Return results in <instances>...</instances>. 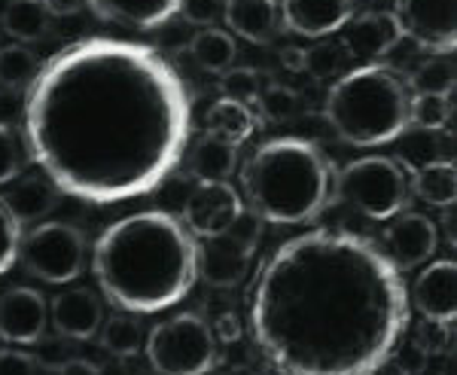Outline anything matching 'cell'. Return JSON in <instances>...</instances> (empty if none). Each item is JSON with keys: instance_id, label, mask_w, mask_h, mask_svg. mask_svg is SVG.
<instances>
[{"instance_id": "obj_1", "label": "cell", "mask_w": 457, "mask_h": 375, "mask_svg": "<svg viewBox=\"0 0 457 375\" xmlns=\"http://www.w3.org/2000/svg\"><path fill=\"white\" fill-rule=\"evenodd\" d=\"M193 138V95L159 49L88 37L40 64L25 144L58 193L92 204L150 196Z\"/></svg>"}, {"instance_id": "obj_2", "label": "cell", "mask_w": 457, "mask_h": 375, "mask_svg": "<svg viewBox=\"0 0 457 375\" xmlns=\"http://www.w3.org/2000/svg\"><path fill=\"white\" fill-rule=\"evenodd\" d=\"M409 318L403 271L348 229L290 238L250 293L253 342L284 375H370L394 357Z\"/></svg>"}, {"instance_id": "obj_3", "label": "cell", "mask_w": 457, "mask_h": 375, "mask_svg": "<svg viewBox=\"0 0 457 375\" xmlns=\"http://www.w3.org/2000/svg\"><path fill=\"white\" fill-rule=\"evenodd\" d=\"M92 271L120 312H165L198 281V238L168 211L129 214L98 235Z\"/></svg>"}, {"instance_id": "obj_4", "label": "cell", "mask_w": 457, "mask_h": 375, "mask_svg": "<svg viewBox=\"0 0 457 375\" xmlns=\"http://www.w3.org/2000/svg\"><path fill=\"white\" fill-rule=\"evenodd\" d=\"M247 211L262 223L299 226L336 202V168L305 138H271L241 168Z\"/></svg>"}, {"instance_id": "obj_5", "label": "cell", "mask_w": 457, "mask_h": 375, "mask_svg": "<svg viewBox=\"0 0 457 375\" xmlns=\"http://www.w3.org/2000/svg\"><path fill=\"white\" fill-rule=\"evenodd\" d=\"M409 83L385 62H363L333 83L323 116L351 146H385L409 131Z\"/></svg>"}, {"instance_id": "obj_6", "label": "cell", "mask_w": 457, "mask_h": 375, "mask_svg": "<svg viewBox=\"0 0 457 375\" xmlns=\"http://www.w3.org/2000/svg\"><path fill=\"white\" fill-rule=\"evenodd\" d=\"M336 198L370 220H394L409 211L411 168L394 156H363L336 171Z\"/></svg>"}, {"instance_id": "obj_7", "label": "cell", "mask_w": 457, "mask_h": 375, "mask_svg": "<svg viewBox=\"0 0 457 375\" xmlns=\"http://www.w3.org/2000/svg\"><path fill=\"white\" fill-rule=\"evenodd\" d=\"M144 351L159 375H208L220 360L213 327L193 312L156 323L144 339Z\"/></svg>"}, {"instance_id": "obj_8", "label": "cell", "mask_w": 457, "mask_h": 375, "mask_svg": "<svg viewBox=\"0 0 457 375\" xmlns=\"http://www.w3.org/2000/svg\"><path fill=\"white\" fill-rule=\"evenodd\" d=\"M19 260L43 284H71L86 269V238L71 223L46 220L21 235Z\"/></svg>"}, {"instance_id": "obj_9", "label": "cell", "mask_w": 457, "mask_h": 375, "mask_svg": "<svg viewBox=\"0 0 457 375\" xmlns=\"http://www.w3.org/2000/svg\"><path fill=\"white\" fill-rule=\"evenodd\" d=\"M262 238V220L253 211H241V217L226 232L198 241V278L211 287H235L245 281L253 254Z\"/></svg>"}, {"instance_id": "obj_10", "label": "cell", "mask_w": 457, "mask_h": 375, "mask_svg": "<svg viewBox=\"0 0 457 375\" xmlns=\"http://www.w3.org/2000/svg\"><path fill=\"white\" fill-rule=\"evenodd\" d=\"M390 12H394L403 40H411L430 55L454 53V0H394Z\"/></svg>"}, {"instance_id": "obj_11", "label": "cell", "mask_w": 457, "mask_h": 375, "mask_svg": "<svg viewBox=\"0 0 457 375\" xmlns=\"http://www.w3.org/2000/svg\"><path fill=\"white\" fill-rule=\"evenodd\" d=\"M245 211L238 189L226 180H202L189 196L183 198V226L195 238H211V235L226 232Z\"/></svg>"}, {"instance_id": "obj_12", "label": "cell", "mask_w": 457, "mask_h": 375, "mask_svg": "<svg viewBox=\"0 0 457 375\" xmlns=\"http://www.w3.org/2000/svg\"><path fill=\"white\" fill-rule=\"evenodd\" d=\"M439 247V226L430 217L403 211L390 220L385 232V256L400 271L418 269L421 262H430V256Z\"/></svg>"}, {"instance_id": "obj_13", "label": "cell", "mask_w": 457, "mask_h": 375, "mask_svg": "<svg viewBox=\"0 0 457 375\" xmlns=\"http://www.w3.org/2000/svg\"><path fill=\"white\" fill-rule=\"evenodd\" d=\"M49 303L34 287L0 293V339L6 345H34L46 333Z\"/></svg>"}, {"instance_id": "obj_14", "label": "cell", "mask_w": 457, "mask_h": 375, "mask_svg": "<svg viewBox=\"0 0 457 375\" xmlns=\"http://www.w3.org/2000/svg\"><path fill=\"white\" fill-rule=\"evenodd\" d=\"M49 321L64 339L88 342L98 336L101 321H104V305H101L98 293L88 287H64L49 303Z\"/></svg>"}, {"instance_id": "obj_15", "label": "cell", "mask_w": 457, "mask_h": 375, "mask_svg": "<svg viewBox=\"0 0 457 375\" xmlns=\"http://www.w3.org/2000/svg\"><path fill=\"white\" fill-rule=\"evenodd\" d=\"M454 287H457L454 260H436L418 271L415 284L409 290V305H415L424 321L454 327V314H457Z\"/></svg>"}, {"instance_id": "obj_16", "label": "cell", "mask_w": 457, "mask_h": 375, "mask_svg": "<svg viewBox=\"0 0 457 375\" xmlns=\"http://www.w3.org/2000/svg\"><path fill=\"white\" fill-rule=\"evenodd\" d=\"M351 16L353 0H281V25L308 40L338 34Z\"/></svg>"}, {"instance_id": "obj_17", "label": "cell", "mask_w": 457, "mask_h": 375, "mask_svg": "<svg viewBox=\"0 0 457 375\" xmlns=\"http://www.w3.org/2000/svg\"><path fill=\"white\" fill-rule=\"evenodd\" d=\"M342 31H345V46L351 49V55L366 58V62H381V55H387L403 40L390 10H370L357 19L351 16Z\"/></svg>"}, {"instance_id": "obj_18", "label": "cell", "mask_w": 457, "mask_h": 375, "mask_svg": "<svg viewBox=\"0 0 457 375\" xmlns=\"http://www.w3.org/2000/svg\"><path fill=\"white\" fill-rule=\"evenodd\" d=\"M86 6L101 21H113L135 31H153L177 16L180 0H86Z\"/></svg>"}, {"instance_id": "obj_19", "label": "cell", "mask_w": 457, "mask_h": 375, "mask_svg": "<svg viewBox=\"0 0 457 375\" xmlns=\"http://www.w3.org/2000/svg\"><path fill=\"white\" fill-rule=\"evenodd\" d=\"M223 21L228 31L247 43H269L281 31V4L278 0H226Z\"/></svg>"}, {"instance_id": "obj_20", "label": "cell", "mask_w": 457, "mask_h": 375, "mask_svg": "<svg viewBox=\"0 0 457 375\" xmlns=\"http://www.w3.org/2000/svg\"><path fill=\"white\" fill-rule=\"evenodd\" d=\"M6 193H4V202L12 214L19 217V223H34V220H43L49 211L55 208L58 202V187L46 174H19L12 183H6Z\"/></svg>"}, {"instance_id": "obj_21", "label": "cell", "mask_w": 457, "mask_h": 375, "mask_svg": "<svg viewBox=\"0 0 457 375\" xmlns=\"http://www.w3.org/2000/svg\"><path fill=\"white\" fill-rule=\"evenodd\" d=\"M238 165V146L220 135L204 131V138H198L189 153V174L202 180H226Z\"/></svg>"}, {"instance_id": "obj_22", "label": "cell", "mask_w": 457, "mask_h": 375, "mask_svg": "<svg viewBox=\"0 0 457 375\" xmlns=\"http://www.w3.org/2000/svg\"><path fill=\"white\" fill-rule=\"evenodd\" d=\"M411 193L433 208H452L457 196V174L452 159H436L411 168Z\"/></svg>"}, {"instance_id": "obj_23", "label": "cell", "mask_w": 457, "mask_h": 375, "mask_svg": "<svg viewBox=\"0 0 457 375\" xmlns=\"http://www.w3.org/2000/svg\"><path fill=\"white\" fill-rule=\"evenodd\" d=\"M49 16L43 0H6L0 12V28L19 43H34L49 31Z\"/></svg>"}, {"instance_id": "obj_24", "label": "cell", "mask_w": 457, "mask_h": 375, "mask_svg": "<svg viewBox=\"0 0 457 375\" xmlns=\"http://www.w3.org/2000/svg\"><path fill=\"white\" fill-rule=\"evenodd\" d=\"M189 55L202 71L226 73L235 64L238 46H235V37L223 28H198V34L189 40Z\"/></svg>"}, {"instance_id": "obj_25", "label": "cell", "mask_w": 457, "mask_h": 375, "mask_svg": "<svg viewBox=\"0 0 457 375\" xmlns=\"http://www.w3.org/2000/svg\"><path fill=\"white\" fill-rule=\"evenodd\" d=\"M253 129H256L253 110L247 104H238V101H228V98L213 101L208 116H204V131L226 138V141H232L235 146L245 144L247 138L253 135Z\"/></svg>"}, {"instance_id": "obj_26", "label": "cell", "mask_w": 457, "mask_h": 375, "mask_svg": "<svg viewBox=\"0 0 457 375\" xmlns=\"http://www.w3.org/2000/svg\"><path fill=\"white\" fill-rule=\"evenodd\" d=\"M101 348L110 351L113 357H135L144 351V329L137 323V314H113L101 321L98 329Z\"/></svg>"}, {"instance_id": "obj_27", "label": "cell", "mask_w": 457, "mask_h": 375, "mask_svg": "<svg viewBox=\"0 0 457 375\" xmlns=\"http://www.w3.org/2000/svg\"><path fill=\"white\" fill-rule=\"evenodd\" d=\"M351 62V49L333 37H320L305 49V73H312L314 79H338L342 73H348Z\"/></svg>"}, {"instance_id": "obj_28", "label": "cell", "mask_w": 457, "mask_h": 375, "mask_svg": "<svg viewBox=\"0 0 457 375\" xmlns=\"http://www.w3.org/2000/svg\"><path fill=\"white\" fill-rule=\"evenodd\" d=\"M405 83H409L411 95H442V98H452V92H454V58L452 55L424 58Z\"/></svg>"}, {"instance_id": "obj_29", "label": "cell", "mask_w": 457, "mask_h": 375, "mask_svg": "<svg viewBox=\"0 0 457 375\" xmlns=\"http://www.w3.org/2000/svg\"><path fill=\"white\" fill-rule=\"evenodd\" d=\"M37 73H40V58L25 43L0 46V86H6V89H28Z\"/></svg>"}, {"instance_id": "obj_30", "label": "cell", "mask_w": 457, "mask_h": 375, "mask_svg": "<svg viewBox=\"0 0 457 375\" xmlns=\"http://www.w3.org/2000/svg\"><path fill=\"white\" fill-rule=\"evenodd\" d=\"M452 120V98L442 95H411L409 131H442Z\"/></svg>"}, {"instance_id": "obj_31", "label": "cell", "mask_w": 457, "mask_h": 375, "mask_svg": "<svg viewBox=\"0 0 457 375\" xmlns=\"http://www.w3.org/2000/svg\"><path fill=\"white\" fill-rule=\"evenodd\" d=\"M256 110H260L269 122H287V120H296V113L302 110V98L290 86L269 83L260 92V98H256Z\"/></svg>"}, {"instance_id": "obj_32", "label": "cell", "mask_w": 457, "mask_h": 375, "mask_svg": "<svg viewBox=\"0 0 457 375\" xmlns=\"http://www.w3.org/2000/svg\"><path fill=\"white\" fill-rule=\"evenodd\" d=\"M220 92L228 101H238V104H256L262 92L260 73L253 68H228L226 73H220Z\"/></svg>"}, {"instance_id": "obj_33", "label": "cell", "mask_w": 457, "mask_h": 375, "mask_svg": "<svg viewBox=\"0 0 457 375\" xmlns=\"http://www.w3.org/2000/svg\"><path fill=\"white\" fill-rule=\"evenodd\" d=\"M21 235H25V229H21L19 217L6 208L4 196H0V275H6V271L16 266L19 250H21Z\"/></svg>"}, {"instance_id": "obj_34", "label": "cell", "mask_w": 457, "mask_h": 375, "mask_svg": "<svg viewBox=\"0 0 457 375\" xmlns=\"http://www.w3.org/2000/svg\"><path fill=\"white\" fill-rule=\"evenodd\" d=\"M25 168V146L10 125L0 122V187L12 183Z\"/></svg>"}, {"instance_id": "obj_35", "label": "cell", "mask_w": 457, "mask_h": 375, "mask_svg": "<svg viewBox=\"0 0 457 375\" xmlns=\"http://www.w3.org/2000/svg\"><path fill=\"white\" fill-rule=\"evenodd\" d=\"M177 12L195 28H217V21H223L226 0H180Z\"/></svg>"}, {"instance_id": "obj_36", "label": "cell", "mask_w": 457, "mask_h": 375, "mask_svg": "<svg viewBox=\"0 0 457 375\" xmlns=\"http://www.w3.org/2000/svg\"><path fill=\"white\" fill-rule=\"evenodd\" d=\"M68 342L71 339H64V336H53V339H49L46 333L40 336V339H37L34 345H40V348H37V363H43V366H53V370H58V366L62 363H68L71 360V354H68Z\"/></svg>"}, {"instance_id": "obj_37", "label": "cell", "mask_w": 457, "mask_h": 375, "mask_svg": "<svg viewBox=\"0 0 457 375\" xmlns=\"http://www.w3.org/2000/svg\"><path fill=\"white\" fill-rule=\"evenodd\" d=\"M0 375H37V360L21 348H0Z\"/></svg>"}, {"instance_id": "obj_38", "label": "cell", "mask_w": 457, "mask_h": 375, "mask_svg": "<svg viewBox=\"0 0 457 375\" xmlns=\"http://www.w3.org/2000/svg\"><path fill=\"white\" fill-rule=\"evenodd\" d=\"M53 19H71L86 6V0H43Z\"/></svg>"}, {"instance_id": "obj_39", "label": "cell", "mask_w": 457, "mask_h": 375, "mask_svg": "<svg viewBox=\"0 0 457 375\" xmlns=\"http://www.w3.org/2000/svg\"><path fill=\"white\" fill-rule=\"evenodd\" d=\"M58 375H101V370L92 363V360L71 357L68 363H62V366H58Z\"/></svg>"}, {"instance_id": "obj_40", "label": "cell", "mask_w": 457, "mask_h": 375, "mask_svg": "<svg viewBox=\"0 0 457 375\" xmlns=\"http://www.w3.org/2000/svg\"><path fill=\"white\" fill-rule=\"evenodd\" d=\"M213 336L217 339H238V321H235V314H223V318L213 323Z\"/></svg>"}, {"instance_id": "obj_41", "label": "cell", "mask_w": 457, "mask_h": 375, "mask_svg": "<svg viewBox=\"0 0 457 375\" xmlns=\"http://www.w3.org/2000/svg\"><path fill=\"white\" fill-rule=\"evenodd\" d=\"M281 62H284V68H290V71H305V49H299V46L284 49Z\"/></svg>"}, {"instance_id": "obj_42", "label": "cell", "mask_w": 457, "mask_h": 375, "mask_svg": "<svg viewBox=\"0 0 457 375\" xmlns=\"http://www.w3.org/2000/svg\"><path fill=\"white\" fill-rule=\"evenodd\" d=\"M370 375H409V372H405L400 363H394V360H385V363H381L378 370H372Z\"/></svg>"}, {"instance_id": "obj_43", "label": "cell", "mask_w": 457, "mask_h": 375, "mask_svg": "<svg viewBox=\"0 0 457 375\" xmlns=\"http://www.w3.org/2000/svg\"><path fill=\"white\" fill-rule=\"evenodd\" d=\"M411 375H448V372H442V370H436V366H421V370H415Z\"/></svg>"}, {"instance_id": "obj_44", "label": "cell", "mask_w": 457, "mask_h": 375, "mask_svg": "<svg viewBox=\"0 0 457 375\" xmlns=\"http://www.w3.org/2000/svg\"><path fill=\"white\" fill-rule=\"evenodd\" d=\"M260 375H284V372H278V370H265V372H260Z\"/></svg>"}, {"instance_id": "obj_45", "label": "cell", "mask_w": 457, "mask_h": 375, "mask_svg": "<svg viewBox=\"0 0 457 375\" xmlns=\"http://www.w3.org/2000/svg\"><path fill=\"white\" fill-rule=\"evenodd\" d=\"M0 34H4V28H0Z\"/></svg>"}]
</instances>
